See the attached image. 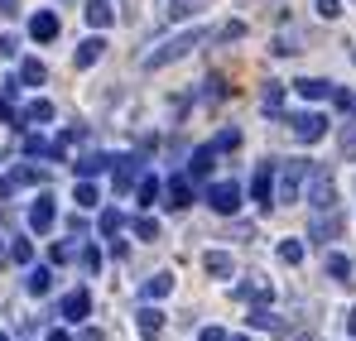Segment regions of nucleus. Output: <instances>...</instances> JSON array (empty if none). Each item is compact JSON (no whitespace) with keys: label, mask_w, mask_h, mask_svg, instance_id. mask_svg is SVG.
I'll return each mask as SVG.
<instances>
[{"label":"nucleus","mask_w":356,"mask_h":341,"mask_svg":"<svg viewBox=\"0 0 356 341\" xmlns=\"http://www.w3.org/2000/svg\"><path fill=\"white\" fill-rule=\"evenodd\" d=\"M212 34L207 29H183V34H174V39H164L159 49H149V53L140 58V67L145 72H159V67H169V63H178V58H188L193 49H202Z\"/></svg>","instance_id":"obj_1"},{"label":"nucleus","mask_w":356,"mask_h":341,"mask_svg":"<svg viewBox=\"0 0 356 341\" xmlns=\"http://www.w3.org/2000/svg\"><path fill=\"white\" fill-rule=\"evenodd\" d=\"M308 169H313L308 159H284V164H275V202H298Z\"/></svg>","instance_id":"obj_2"},{"label":"nucleus","mask_w":356,"mask_h":341,"mask_svg":"<svg viewBox=\"0 0 356 341\" xmlns=\"http://www.w3.org/2000/svg\"><path fill=\"white\" fill-rule=\"evenodd\" d=\"M308 207L313 212H332L337 207V183H332V173L323 169V164L308 169Z\"/></svg>","instance_id":"obj_3"},{"label":"nucleus","mask_w":356,"mask_h":341,"mask_svg":"<svg viewBox=\"0 0 356 341\" xmlns=\"http://www.w3.org/2000/svg\"><path fill=\"white\" fill-rule=\"evenodd\" d=\"M327 125H332V120H327L323 111H298V115H289V130H294L298 144H318V140L327 135Z\"/></svg>","instance_id":"obj_4"},{"label":"nucleus","mask_w":356,"mask_h":341,"mask_svg":"<svg viewBox=\"0 0 356 341\" xmlns=\"http://www.w3.org/2000/svg\"><path fill=\"white\" fill-rule=\"evenodd\" d=\"M207 207L222 212V217H236L241 212V183H212L207 188Z\"/></svg>","instance_id":"obj_5"},{"label":"nucleus","mask_w":356,"mask_h":341,"mask_svg":"<svg viewBox=\"0 0 356 341\" xmlns=\"http://www.w3.org/2000/svg\"><path fill=\"white\" fill-rule=\"evenodd\" d=\"M250 202H255V207H270V202H275V159L255 164V178H250Z\"/></svg>","instance_id":"obj_6"},{"label":"nucleus","mask_w":356,"mask_h":341,"mask_svg":"<svg viewBox=\"0 0 356 341\" xmlns=\"http://www.w3.org/2000/svg\"><path fill=\"white\" fill-rule=\"evenodd\" d=\"M140 173H145V159H140V154L111 159V183H116V192H130V188L140 183Z\"/></svg>","instance_id":"obj_7"},{"label":"nucleus","mask_w":356,"mask_h":341,"mask_svg":"<svg viewBox=\"0 0 356 341\" xmlns=\"http://www.w3.org/2000/svg\"><path fill=\"white\" fill-rule=\"evenodd\" d=\"M342 235V212L332 207V212H313V222H308V240H318V245H327V240H337Z\"/></svg>","instance_id":"obj_8"},{"label":"nucleus","mask_w":356,"mask_h":341,"mask_svg":"<svg viewBox=\"0 0 356 341\" xmlns=\"http://www.w3.org/2000/svg\"><path fill=\"white\" fill-rule=\"evenodd\" d=\"M54 222H58V207H54V197L49 192H39L34 202H29V231H54Z\"/></svg>","instance_id":"obj_9"},{"label":"nucleus","mask_w":356,"mask_h":341,"mask_svg":"<svg viewBox=\"0 0 356 341\" xmlns=\"http://www.w3.org/2000/svg\"><path fill=\"white\" fill-rule=\"evenodd\" d=\"M164 207H174V212L193 207V178H188V173H178V178L164 183Z\"/></svg>","instance_id":"obj_10"},{"label":"nucleus","mask_w":356,"mask_h":341,"mask_svg":"<svg viewBox=\"0 0 356 341\" xmlns=\"http://www.w3.org/2000/svg\"><path fill=\"white\" fill-rule=\"evenodd\" d=\"M87 313H92V293H87V288H72V293H63L58 317H67V322H82Z\"/></svg>","instance_id":"obj_11"},{"label":"nucleus","mask_w":356,"mask_h":341,"mask_svg":"<svg viewBox=\"0 0 356 341\" xmlns=\"http://www.w3.org/2000/svg\"><path fill=\"white\" fill-rule=\"evenodd\" d=\"M24 154L29 159H49V164H63V144H54V140H44V135H24Z\"/></svg>","instance_id":"obj_12"},{"label":"nucleus","mask_w":356,"mask_h":341,"mask_svg":"<svg viewBox=\"0 0 356 341\" xmlns=\"http://www.w3.org/2000/svg\"><path fill=\"white\" fill-rule=\"evenodd\" d=\"M82 19L102 34V29H111V24H116V10H111V0H87V5H82Z\"/></svg>","instance_id":"obj_13"},{"label":"nucleus","mask_w":356,"mask_h":341,"mask_svg":"<svg viewBox=\"0 0 356 341\" xmlns=\"http://www.w3.org/2000/svg\"><path fill=\"white\" fill-rule=\"evenodd\" d=\"M217 169V149H212V144H202V149H193V159H188V178H193V183H202V178H207V173Z\"/></svg>","instance_id":"obj_14"},{"label":"nucleus","mask_w":356,"mask_h":341,"mask_svg":"<svg viewBox=\"0 0 356 341\" xmlns=\"http://www.w3.org/2000/svg\"><path fill=\"white\" fill-rule=\"evenodd\" d=\"M29 39H34V44H49V39H58V15H54V10H39V15L29 19Z\"/></svg>","instance_id":"obj_15"},{"label":"nucleus","mask_w":356,"mask_h":341,"mask_svg":"<svg viewBox=\"0 0 356 341\" xmlns=\"http://www.w3.org/2000/svg\"><path fill=\"white\" fill-rule=\"evenodd\" d=\"M24 293H34V298H49V293H54V269H49V265H34V269L24 274Z\"/></svg>","instance_id":"obj_16"},{"label":"nucleus","mask_w":356,"mask_h":341,"mask_svg":"<svg viewBox=\"0 0 356 341\" xmlns=\"http://www.w3.org/2000/svg\"><path fill=\"white\" fill-rule=\"evenodd\" d=\"M102 53H106V39H102V34H92V39H82V44H77L72 63H77V67H92V63H102Z\"/></svg>","instance_id":"obj_17"},{"label":"nucleus","mask_w":356,"mask_h":341,"mask_svg":"<svg viewBox=\"0 0 356 341\" xmlns=\"http://www.w3.org/2000/svg\"><path fill=\"white\" fill-rule=\"evenodd\" d=\"M135 327H140V337H159V332H164V313H159L154 303H145V308L135 313Z\"/></svg>","instance_id":"obj_18"},{"label":"nucleus","mask_w":356,"mask_h":341,"mask_svg":"<svg viewBox=\"0 0 356 341\" xmlns=\"http://www.w3.org/2000/svg\"><path fill=\"white\" fill-rule=\"evenodd\" d=\"M294 92L303 101H327L332 97V82L327 77H303V82H294Z\"/></svg>","instance_id":"obj_19"},{"label":"nucleus","mask_w":356,"mask_h":341,"mask_svg":"<svg viewBox=\"0 0 356 341\" xmlns=\"http://www.w3.org/2000/svg\"><path fill=\"white\" fill-rule=\"evenodd\" d=\"M232 293H236L241 303H270V298H275V288L265 284V279H245V284H236Z\"/></svg>","instance_id":"obj_20"},{"label":"nucleus","mask_w":356,"mask_h":341,"mask_svg":"<svg viewBox=\"0 0 356 341\" xmlns=\"http://www.w3.org/2000/svg\"><path fill=\"white\" fill-rule=\"evenodd\" d=\"M54 101H44V97H39V101H29V106H24V111H19V125H49V120H54Z\"/></svg>","instance_id":"obj_21"},{"label":"nucleus","mask_w":356,"mask_h":341,"mask_svg":"<svg viewBox=\"0 0 356 341\" xmlns=\"http://www.w3.org/2000/svg\"><path fill=\"white\" fill-rule=\"evenodd\" d=\"M44 82H49V67L39 58H24L19 63V87H44Z\"/></svg>","instance_id":"obj_22"},{"label":"nucleus","mask_w":356,"mask_h":341,"mask_svg":"<svg viewBox=\"0 0 356 341\" xmlns=\"http://www.w3.org/2000/svg\"><path fill=\"white\" fill-rule=\"evenodd\" d=\"M202 269H207L212 279H232V255H227V250H207V255H202Z\"/></svg>","instance_id":"obj_23"},{"label":"nucleus","mask_w":356,"mask_h":341,"mask_svg":"<svg viewBox=\"0 0 356 341\" xmlns=\"http://www.w3.org/2000/svg\"><path fill=\"white\" fill-rule=\"evenodd\" d=\"M250 327H255V332H284L280 317L270 313V303H255V308H250Z\"/></svg>","instance_id":"obj_24"},{"label":"nucleus","mask_w":356,"mask_h":341,"mask_svg":"<svg viewBox=\"0 0 356 341\" xmlns=\"http://www.w3.org/2000/svg\"><path fill=\"white\" fill-rule=\"evenodd\" d=\"M174 293V274H154V279H145V303H159V298H169Z\"/></svg>","instance_id":"obj_25"},{"label":"nucleus","mask_w":356,"mask_h":341,"mask_svg":"<svg viewBox=\"0 0 356 341\" xmlns=\"http://www.w3.org/2000/svg\"><path fill=\"white\" fill-rule=\"evenodd\" d=\"M135 192H140V202H145V207H154V202L164 197V183H159V178H149V173H140Z\"/></svg>","instance_id":"obj_26"},{"label":"nucleus","mask_w":356,"mask_h":341,"mask_svg":"<svg viewBox=\"0 0 356 341\" xmlns=\"http://www.w3.org/2000/svg\"><path fill=\"white\" fill-rule=\"evenodd\" d=\"M72 202H77V212H87V207H97V202H102V192H97V183H92V178H82V183H77V192H72Z\"/></svg>","instance_id":"obj_27"},{"label":"nucleus","mask_w":356,"mask_h":341,"mask_svg":"<svg viewBox=\"0 0 356 341\" xmlns=\"http://www.w3.org/2000/svg\"><path fill=\"white\" fill-rule=\"evenodd\" d=\"M337 149H342V159H356V115H347V125L337 130Z\"/></svg>","instance_id":"obj_28"},{"label":"nucleus","mask_w":356,"mask_h":341,"mask_svg":"<svg viewBox=\"0 0 356 341\" xmlns=\"http://www.w3.org/2000/svg\"><path fill=\"white\" fill-rule=\"evenodd\" d=\"M97 231H102L106 240H111V235H120V231H125V212H116V207H106V212H102V222H97Z\"/></svg>","instance_id":"obj_29"},{"label":"nucleus","mask_w":356,"mask_h":341,"mask_svg":"<svg viewBox=\"0 0 356 341\" xmlns=\"http://www.w3.org/2000/svg\"><path fill=\"white\" fill-rule=\"evenodd\" d=\"M106 169H111L106 154H82V159H77V173H82V178H97V173H106Z\"/></svg>","instance_id":"obj_30"},{"label":"nucleus","mask_w":356,"mask_h":341,"mask_svg":"<svg viewBox=\"0 0 356 341\" xmlns=\"http://www.w3.org/2000/svg\"><path fill=\"white\" fill-rule=\"evenodd\" d=\"M260 106H265L270 115H280V111H284V87H280V82H270V87L260 92Z\"/></svg>","instance_id":"obj_31"},{"label":"nucleus","mask_w":356,"mask_h":341,"mask_svg":"<svg viewBox=\"0 0 356 341\" xmlns=\"http://www.w3.org/2000/svg\"><path fill=\"white\" fill-rule=\"evenodd\" d=\"M327 274H332V279H342V284H352L356 265L347 260V255H327Z\"/></svg>","instance_id":"obj_32"},{"label":"nucleus","mask_w":356,"mask_h":341,"mask_svg":"<svg viewBox=\"0 0 356 341\" xmlns=\"http://www.w3.org/2000/svg\"><path fill=\"white\" fill-rule=\"evenodd\" d=\"M183 15H193V0H164V10H159V24H174Z\"/></svg>","instance_id":"obj_33"},{"label":"nucleus","mask_w":356,"mask_h":341,"mask_svg":"<svg viewBox=\"0 0 356 341\" xmlns=\"http://www.w3.org/2000/svg\"><path fill=\"white\" fill-rule=\"evenodd\" d=\"M77 250H82V240L72 235V240H58V245L49 250V260H54V265H67V260H77Z\"/></svg>","instance_id":"obj_34"},{"label":"nucleus","mask_w":356,"mask_h":341,"mask_svg":"<svg viewBox=\"0 0 356 341\" xmlns=\"http://www.w3.org/2000/svg\"><path fill=\"white\" fill-rule=\"evenodd\" d=\"M10 173H15V178H19V188H39V183H49V178H44V173L34 169V164H15V169H10Z\"/></svg>","instance_id":"obj_35"},{"label":"nucleus","mask_w":356,"mask_h":341,"mask_svg":"<svg viewBox=\"0 0 356 341\" xmlns=\"http://www.w3.org/2000/svg\"><path fill=\"white\" fill-rule=\"evenodd\" d=\"M130 231H135L140 240H159V222H154L149 212H145V217H135V222H130Z\"/></svg>","instance_id":"obj_36"},{"label":"nucleus","mask_w":356,"mask_h":341,"mask_svg":"<svg viewBox=\"0 0 356 341\" xmlns=\"http://www.w3.org/2000/svg\"><path fill=\"white\" fill-rule=\"evenodd\" d=\"M227 92H232V87H227V77H217V72H212V77L202 82V101H222Z\"/></svg>","instance_id":"obj_37"},{"label":"nucleus","mask_w":356,"mask_h":341,"mask_svg":"<svg viewBox=\"0 0 356 341\" xmlns=\"http://www.w3.org/2000/svg\"><path fill=\"white\" fill-rule=\"evenodd\" d=\"M212 149H217V154H227V149H241V130H236V125H227V130L212 140Z\"/></svg>","instance_id":"obj_38"},{"label":"nucleus","mask_w":356,"mask_h":341,"mask_svg":"<svg viewBox=\"0 0 356 341\" xmlns=\"http://www.w3.org/2000/svg\"><path fill=\"white\" fill-rule=\"evenodd\" d=\"M280 260L284 265H298L303 260V240H280Z\"/></svg>","instance_id":"obj_39"},{"label":"nucleus","mask_w":356,"mask_h":341,"mask_svg":"<svg viewBox=\"0 0 356 341\" xmlns=\"http://www.w3.org/2000/svg\"><path fill=\"white\" fill-rule=\"evenodd\" d=\"M10 260H15V265H29V260H34V245H29V240H15V245H10Z\"/></svg>","instance_id":"obj_40"},{"label":"nucleus","mask_w":356,"mask_h":341,"mask_svg":"<svg viewBox=\"0 0 356 341\" xmlns=\"http://www.w3.org/2000/svg\"><path fill=\"white\" fill-rule=\"evenodd\" d=\"M77 260H82V269H87V274H97V269H102V255H97L92 245H82V250H77Z\"/></svg>","instance_id":"obj_41"},{"label":"nucleus","mask_w":356,"mask_h":341,"mask_svg":"<svg viewBox=\"0 0 356 341\" xmlns=\"http://www.w3.org/2000/svg\"><path fill=\"white\" fill-rule=\"evenodd\" d=\"M0 125H19V111H15V97H0Z\"/></svg>","instance_id":"obj_42"},{"label":"nucleus","mask_w":356,"mask_h":341,"mask_svg":"<svg viewBox=\"0 0 356 341\" xmlns=\"http://www.w3.org/2000/svg\"><path fill=\"white\" fill-rule=\"evenodd\" d=\"M332 101H337V106H342L347 115L356 111V92H347V87H332Z\"/></svg>","instance_id":"obj_43"},{"label":"nucleus","mask_w":356,"mask_h":341,"mask_svg":"<svg viewBox=\"0 0 356 341\" xmlns=\"http://www.w3.org/2000/svg\"><path fill=\"white\" fill-rule=\"evenodd\" d=\"M313 10H318L323 19H337V15H342V0H313Z\"/></svg>","instance_id":"obj_44"},{"label":"nucleus","mask_w":356,"mask_h":341,"mask_svg":"<svg viewBox=\"0 0 356 341\" xmlns=\"http://www.w3.org/2000/svg\"><path fill=\"white\" fill-rule=\"evenodd\" d=\"M15 192H19V178H15V173H5V178H0V202H10Z\"/></svg>","instance_id":"obj_45"},{"label":"nucleus","mask_w":356,"mask_h":341,"mask_svg":"<svg viewBox=\"0 0 356 341\" xmlns=\"http://www.w3.org/2000/svg\"><path fill=\"white\" fill-rule=\"evenodd\" d=\"M19 53V39L15 34H0V58H15Z\"/></svg>","instance_id":"obj_46"},{"label":"nucleus","mask_w":356,"mask_h":341,"mask_svg":"<svg viewBox=\"0 0 356 341\" xmlns=\"http://www.w3.org/2000/svg\"><path fill=\"white\" fill-rule=\"evenodd\" d=\"M241 34H245V24H222V29H217V39H227V44L241 39Z\"/></svg>","instance_id":"obj_47"},{"label":"nucleus","mask_w":356,"mask_h":341,"mask_svg":"<svg viewBox=\"0 0 356 341\" xmlns=\"http://www.w3.org/2000/svg\"><path fill=\"white\" fill-rule=\"evenodd\" d=\"M106 250H111V260H125V240H120V235H111V240H106Z\"/></svg>","instance_id":"obj_48"},{"label":"nucleus","mask_w":356,"mask_h":341,"mask_svg":"<svg viewBox=\"0 0 356 341\" xmlns=\"http://www.w3.org/2000/svg\"><path fill=\"white\" fill-rule=\"evenodd\" d=\"M197 341H227V332H222V327H202V332H197Z\"/></svg>","instance_id":"obj_49"},{"label":"nucleus","mask_w":356,"mask_h":341,"mask_svg":"<svg viewBox=\"0 0 356 341\" xmlns=\"http://www.w3.org/2000/svg\"><path fill=\"white\" fill-rule=\"evenodd\" d=\"M67 231H72V235H77V240H82V235H87V222H82V217H77V212H72V222H67Z\"/></svg>","instance_id":"obj_50"},{"label":"nucleus","mask_w":356,"mask_h":341,"mask_svg":"<svg viewBox=\"0 0 356 341\" xmlns=\"http://www.w3.org/2000/svg\"><path fill=\"white\" fill-rule=\"evenodd\" d=\"M77 341H106V337H102L97 327H82V332H77Z\"/></svg>","instance_id":"obj_51"},{"label":"nucleus","mask_w":356,"mask_h":341,"mask_svg":"<svg viewBox=\"0 0 356 341\" xmlns=\"http://www.w3.org/2000/svg\"><path fill=\"white\" fill-rule=\"evenodd\" d=\"M0 15L10 19V15H19V0H0Z\"/></svg>","instance_id":"obj_52"},{"label":"nucleus","mask_w":356,"mask_h":341,"mask_svg":"<svg viewBox=\"0 0 356 341\" xmlns=\"http://www.w3.org/2000/svg\"><path fill=\"white\" fill-rule=\"evenodd\" d=\"M347 332H352V337H356V313H347Z\"/></svg>","instance_id":"obj_53"},{"label":"nucleus","mask_w":356,"mask_h":341,"mask_svg":"<svg viewBox=\"0 0 356 341\" xmlns=\"http://www.w3.org/2000/svg\"><path fill=\"white\" fill-rule=\"evenodd\" d=\"M49 341H67V332H49Z\"/></svg>","instance_id":"obj_54"},{"label":"nucleus","mask_w":356,"mask_h":341,"mask_svg":"<svg viewBox=\"0 0 356 341\" xmlns=\"http://www.w3.org/2000/svg\"><path fill=\"white\" fill-rule=\"evenodd\" d=\"M5 260H10V250H5V245H0V265H5Z\"/></svg>","instance_id":"obj_55"},{"label":"nucleus","mask_w":356,"mask_h":341,"mask_svg":"<svg viewBox=\"0 0 356 341\" xmlns=\"http://www.w3.org/2000/svg\"><path fill=\"white\" fill-rule=\"evenodd\" d=\"M227 341H250V337H227Z\"/></svg>","instance_id":"obj_56"},{"label":"nucleus","mask_w":356,"mask_h":341,"mask_svg":"<svg viewBox=\"0 0 356 341\" xmlns=\"http://www.w3.org/2000/svg\"><path fill=\"white\" fill-rule=\"evenodd\" d=\"M0 341H10V337H0Z\"/></svg>","instance_id":"obj_57"}]
</instances>
